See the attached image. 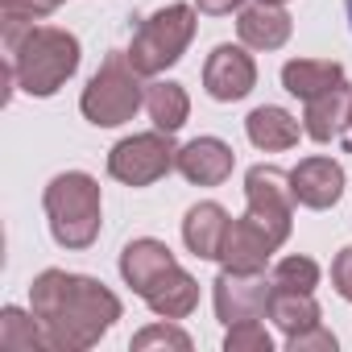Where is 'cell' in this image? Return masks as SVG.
<instances>
[{"label":"cell","mask_w":352,"mask_h":352,"mask_svg":"<svg viewBox=\"0 0 352 352\" xmlns=\"http://www.w3.org/2000/svg\"><path fill=\"white\" fill-rule=\"evenodd\" d=\"M348 108H352V91H348V83L344 87H331V91H323V96H315V100H307V137H315V141H331V137H340L344 129H348Z\"/></svg>","instance_id":"cell-16"},{"label":"cell","mask_w":352,"mask_h":352,"mask_svg":"<svg viewBox=\"0 0 352 352\" xmlns=\"http://www.w3.org/2000/svg\"><path fill=\"white\" fill-rule=\"evenodd\" d=\"M179 166V149H174L170 133H137V137H124L112 153H108V174L129 187H149L157 183L162 174H170Z\"/></svg>","instance_id":"cell-7"},{"label":"cell","mask_w":352,"mask_h":352,"mask_svg":"<svg viewBox=\"0 0 352 352\" xmlns=\"http://www.w3.org/2000/svg\"><path fill=\"white\" fill-rule=\"evenodd\" d=\"M344 145L352 149V108H348V137H344Z\"/></svg>","instance_id":"cell-29"},{"label":"cell","mask_w":352,"mask_h":352,"mask_svg":"<svg viewBox=\"0 0 352 352\" xmlns=\"http://www.w3.org/2000/svg\"><path fill=\"white\" fill-rule=\"evenodd\" d=\"M50 232L63 249H87L100 232V187L91 174L67 170L46 187Z\"/></svg>","instance_id":"cell-4"},{"label":"cell","mask_w":352,"mask_h":352,"mask_svg":"<svg viewBox=\"0 0 352 352\" xmlns=\"http://www.w3.org/2000/svg\"><path fill=\"white\" fill-rule=\"evenodd\" d=\"M199 5V13H212V17H224V13H232V9H241V0H195Z\"/></svg>","instance_id":"cell-28"},{"label":"cell","mask_w":352,"mask_h":352,"mask_svg":"<svg viewBox=\"0 0 352 352\" xmlns=\"http://www.w3.org/2000/svg\"><path fill=\"white\" fill-rule=\"evenodd\" d=\"M270 298H274V282L257 274H241V270H224L216 278V315L232 327L241 319H265L270 315Z\"/></svg>","instance_id":"cell-9"},{"label":"cell","mask_w":352,"mask_h":352,"mask_svg":"<svg viewBox=\"0 0 352 352\" xmlns=\"http://www.w3.org/2000/svg\"><path fill=\"white\" fill-rule=\"evenodd\" d=\"M228 212L220 208V204H195L191 212H187V220H183V241H187V249L195 253V257H212V261H220V245H224V232H228Z\"/></svg>","instance_id":"cell-14"},{"label":"cell","mask_w":352,"mask_h":352,"mask_svg":"<svg viewBox=\"0 0 352 352\" xmlns=\"http://www.w3.org/2000/svg\"><path fill=\"white\" fill-rule=\"evenodd\" d=\"M245 195H249V220L257 228H265L274 236V245H282L290 236V216H294V187L290 174L278 166H253L245 179Z\"/></svg>","instance_id":"cell-8"},{"label":"cell","mask_w":352,"mask_h":352,"mask_svg":"<svg viewBox=\"0 0 352 352\" xmlns=\"http://www.w3.org/2000/svg\"><path fill=\"white\" fill-rule=\"evenodd\" d=\"M257 83V67L253 58L241 50V46H216L208 67H204V87L212 100L220 104H232V100H245Z\"/></svg>","instance_id":"cell-10"},{"label":"cell","mask_w":352,"mask_h":352,"mask_svg":"<svg viewBox=\"0 0 352 352\" xmlns=\"http://www.w3.org/2000/svg\"><path fill=\"white\" fill-rule=\"evenodd\" d=\"M270 282H274V290H302V294H311L315 282H319V265L311 257H282L274 265Z\"/></svg>","instance_id":"cell-23"},{"label":"cell","mask_w":352,"mask_h":352,"mask_svg":"<svg viewBox=\"0 0 352 352\" xmlns=\"http://www.w3.org/2000/svg\"><path fill=\"white\" fill-rule=\"evenodd\" d=\"M0 348L5 352H34V348H50V336H46L38 315L30 319L17 307H9L5 319H0Z\"/></svg>","instance_id":"cell-21"},{"label":"cell","mask_w":352,"mask_h":352,"mask_svg":"<svg viewBox=\"0 0 352 352\" xmlns=\"http://www.w3.org/2000/svg\"><path fill=\"white\" fill-rule=\"evenodd\" d=\"M290 348H294V352H298V348H336V336L323 331V327H311V331H302V336H290Z\"/></svg>","instance_id":"cell-27"},{"label":"cell","mask_w":352,"mask_h":352,"mask_svg":"<svg viewBox=\"0 0 352 352\" xmlns=\"http://www.w3.org/2000/svg\"><path fill=\"white\" fill-rule=\"evenodd\" d=\"M228 352H241V348H257V352H270V336L257 319H241L228 327V340H224Z\"/></svg>","instance_id":"cell-24"},{"label":"cell","mask_w":352,"mask_h":352,"mask_svg":"<svg viewBox=\"0 0 352 352\" xmlns=\"http://www.w3.org/2000/svg\"><path fill=\"white\" fill-rule=\"evenodd\" d=\"M120 274H124V282L149 302V311H157V315H166V319H183V315H191L195 302H199L195 278H191L179 261H174V253H170L162 241H153V236H141V241L124 245V253H120Z\"/></svg>","instance_id":"cell-2"},{"label":"cell","mask_w":352,"mask_h":352,"mask_svg":"<svg viewBox=\"0 0 352 352\" xmlns=\"http://www.w3.org/2000/svg\"><path fill=\"white\" fill-rule=\"evenodd\" d=\"M270 319L286 331V336H302L311 327H319V307L311 294L302 290H274L270 298Z\"/></svg>","instance_id":"cell-19"},{"label":"cell","mask_w":352,"mask_h":352,"mask_svg":"<svg viewBox=\"0 0 352 352\" xmlns=\"http://www.w3.org/2000/svg\"><path fill=\"white\" fill-rule=\"evenodd\" d=\"M149 344H174V348H191V340H187L179 327H166V323H157V327H145L141 336H133V348H149Z\"/></svg>","instance_id":"cell-25"},{"label":"cell","mask_w":352,"mask_h":352,"mask_svg":"<svg viewBox=\"0 0 352 352\" xmlns=\"http://www.w3.org/2000/svg\"><path fill=\"white\" fill-rule=\"evenodd\" d=\"M30 302L50 336V348H91L112 319H120V302L112 290H104V282L63 270H46L34 282Z\"/></svg>","instance_id":"cell-1"},{"label":"cell","mask_w":352,"mask_h":352,"mask_svg":"<svg viewBox=\"0 0 352 352\" xmlns=\"http://www.w3.org/2000/svg\"><path fill=\"white\" fill-rule=\"evenodd\" d=\"M5 50L17 87L30 96H54L79 67V42L54 25H30L21 38L5 42Z\"/></svg>","instance_id":"cell-3"},{"label":"cell","mask_w":352,"mask_h":352,"mask_svg":"<svg viewBox=\"0 0 352 352\" xmlns=\"http://www.w3.org/2000/svg\"><path fill=\"white\" fill-rule=\"evenodd\" d=\"M191 38H195V13L187 5H166V9H157L153 17H145L137 25L133 46L124 54L141 75H157V71H166L183 58Z\"/></svg>","instance_id":"cell-6"},{"label":"cell","mask_w":352,"mask_h":352,"mask_svg":"<svg viewBox=\"0 0 352 352\" xmlns=\"http://www.w3.org/2000/svg\"><path fill=\"white\" fill-rule=\"evenodd\" d=\"M236 166V153L220 137H195L191 145L179 149V174L199 187H220Z\"/></svg>","instance_id":"cell-12"},{"label":"cell","mask_w":352,"mask_h":352,"mask_svg":"<svg viewBox=\"0 0 352 352\" xmlns=\"http://www.w3.org/2000/svg\"><path fill=\"white\" fill-rule=\"evenodd\" d=\"M290 187H294V199H298L302 208L323 212V208H331V204L340 199V191H344V170H340V162H331V157H307V162H298V166L290 170Z\"/></svg>","instance_id":"cell-11"},{"label":"cell","mask_w":352,"mask_h":352,"mask_svg":"<svg viewBox=\"0 0 352 352\" xmlns=\"http://www.w3.org/2000/svg\"><path fill=\"white\" fill-rule=\"evenodd\" d=\"M331 282H336V290L352 302V245H348V249L331 261Z\"/></svg>","instance_id":"cell-26"},{"label":"cell","mask_w":352,"mask_h":352,"mask_svg":"<svg viewBox=\"0 0 352 352\" xmlns=\"http://www.w3.org/2000/svg\"><path fill=\"white\" fill-rule=\"evenodd\" d=\"M137 75L141 71L129 63V54L124 50H112L104 58V67L91 75V83L83 87V100H79L83 116L91 124H100V129H112V124L133 120V112L145 104V87H141Z\"/></svg>","instance_id":"cell-5"},{"label":"cell","mask_w":352,"mask_h":352,"mask_svg":"<svg viewBox=\"0 0 352 352\" xmlns=\"http://www.w3.org/2000/svg\"><path fill=\"white\" fill-rule=\"evenodd\" d=\"M274 249H278L274 236H270L265 228H257V224L245 216V220H232V224H228L224 245H220V261H224V270L257 274V270H265V261H270Z\"/></svg>","instance_id":"cell-13"},{"label":"cell","mask_w":352,"mask_h":352,"mask_svg":"<svg viewBox=\"0 0 352 352\" xmlns=\"http://www.w3.org/2000/svg\"><path fill=\"white\" fill-rule=\"evenodd\" d=\"M265 5H282V0H265Z\"/></svg>","instance_id":"cell-31"},{"label":"cell","mask_w":352,"mask_h":352,"mask_svg":"<svg viewBox=\"0 0 352 352\" xmlns=\"http://www.w3.org/2000/svg\"><path fill=\"white\" fill-rule=\"evenodd\" d=\"M245 129H249V141L257 145V149H294L298 145V120L286 112V108H274V104H265V108H257V112H249V120H245Z\"/></svg>","instance_id":"cell-18"},{"label":"cell","mask_w":352,"mask_h":352,"mask_svg":"<svg viewBox=\"0 0 352 352\" xmlns=\"http://www.w3.org/2000/svg\"><path fill=\"white\" fill-rule=\"evenodd\" d=\"M145 108H149V116H153V124L162 133H174L187 120L191 100H187V91L179 83H149L145 87Z\"/></svg>","instance_id":"cell-20"},{"label":"cell","mask_w":352,"mask_h":352,"mask_svg":"<svg viewBox=\"0 0 352 352\" xmlns=\"http://www.w3.org/2000/svg\"><path fill=\"white\" fill-rule=\"evenodd\" d=\"M63 0H0V17H5V42L21 38L38 17L54 13Z\"/></svg>","instance_id":"cell-22"},{"label":"cell","mask_w":352,"mask_h":352,"mask_svg":"<svg viewBox=\"0 0 352 352\" xmlns=\"http://www.w3.org/2000/svg\"><path fill=\"white\" fill-rule=\"evenodd\" d=\"M282 83L298 100H315L331 87H344V67L340 63H319V58H298L282 67Z\"/></svg>","instance_id":"cell-17"},{"label":"cell","mask_w":352,"mask_h":352,"mask_svg":"<svg viewBox=\"0 0 352 352\" xmlns=\"http://www.w3.org/2000/svg\"><path fill=\"white\" fill-rule=\"evenodd\" d=\"M236 30H241V42H245V46H253V50H278V46L290 38V17H286L278 5L257 0L253 9L241 13Z\"/></svg>","instance_id":"cell-15"},{"label":"cell","mask_w":352,"mask_h":352,"mask_svg":"<svg viewBox=\"0 0 352 352\" xmlns=\"http://www.w3.org/2000/svg\"><path fill=\"white\" fill-rule=\"evenodd\" d=\"M344 9H348V21H352V0H344Z\"/></svg>","instance_id":"cell-30"}]
</instances>
